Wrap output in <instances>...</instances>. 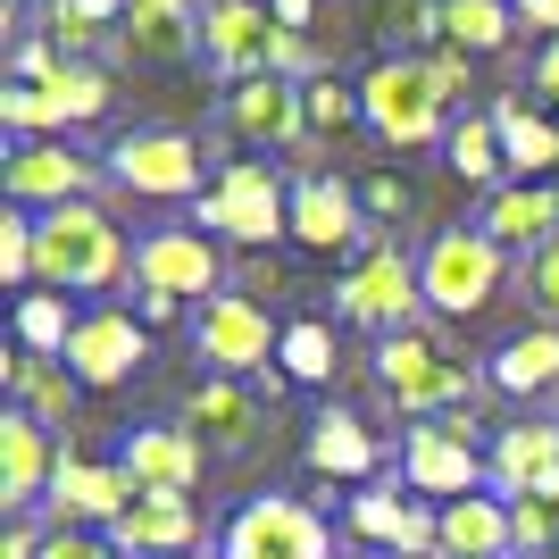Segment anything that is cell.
<instances>
[{"label": "cell", "instance_id": "33", "mask_svg": "<svg viewBox=\"0 0 559 559\" xmlns=\"http://www.w3.org/2000/svg\"><path fill=\"white\" fill-rule=\"evenodd\" d=\"M443 159H451V176H460V185H492V176L510 167V159H501V126H492V109H485V117L467 109L460 126H451V134H443Z\"/></svg>", "mask_w": 559, "mask_h": 559}, {"label": "cell", "instance_id": "35", "mask_svg": "<svg viewBox=\"0 0 559 559\" xmlns=\"http://www.w3.org/2000/svg\"><path fill=\"white\" fill-rule=\"evenodd\" d=\"M17 343L34 359H68V343H75L68 293H17Z\"/></svg>", "mask_w": 559, "mask_h": 559}, {"label": "cell", "instance_id": "14", "mask_svg": "<svg viewBox=\"0 0 559 559\" xmlns=\"http://www.w3.org/2000/svg\"><path fill=\"white\" fill-rule=\"evenodd\" d=\"M100 185V159L68 151V142H17L9 151V201L17 210H68Z\"/></svg>", "mask_w": 559, "mask_h": 559}, {"label": "cell", "instance_id": "38", "mask_svg": "<svg viewBox=\"0 0 559 559\" xmlns=\"http://www.w3.org/2000/svg\"><path fill=\"white\" fill-rule=\"evenodd\" d=\"M43 34L68 50V59H84V50L100 43V17L84 9V0H50V9H43Z\"/></svg>", "mask_w": 559, "mask_h": 559}, {"label": "cell", "instance_id": "29", "mask_svg": "<svg viewBox=\"0 0 559 559\" xmlns=\"http://www.w3.org/2000/svg\"><path fill=\"white\" fill-rule=\"evenodd\" d=\"M492 384H501V393H551V384H559V326L510 334L501 359H492Z\"/></svg>", "mask_w": 559, "mask_h": 559}, {"label": "cell", "instance_id": "25", "mask_svg": "<svg viewBox=\"0 0 559 559\" xmlns=\"http://www.w3.org/2000/svg\"><path fill=\"white\" fill-rule=\"evenodd\" d=\"M443 559H518L510 501H501V492H467V501H443Z\"/></svg>", "mask_w": 559, "mask_h": 559}, {"label": "cell", "instance_id": "22", "mask_svg": "<svg viewBox=\"0 0 559 559\" xmlns=\"http://www.w3.org/2000/svg\"><path fill=\"white\" fill-rule=\"evenodd\" d=\"M109 543H117V551H134V559H176V551L201 543V510H192L185 492H142L134 510L109 526Z\"/></svg>", "mask_w": 559, "mask_h": 559}, {"label": "cell", "instance_id": "20", "mask_svg": "<svg viewBox=\"0 0 559 559\" xmlns=\"http://www.w3.org/2000/svg\"><path fill=\"white\" fill-rule=\"evenodd\" d=\"M226 126L251 134V142H301L309 134V93L293 75H251V84L226 93Z\"/></svg>", "mask_w": 559, "mask_h": 559}, {"label": "cell", "instance_id": "32", "mask_svg": "<svg viewBox=\"0 0 559 559\" xmlns=\"http://www.w3.org/2000/svg\"><path fill=\"white\" fill-rule=\"evenodd\" d=\"M359 17L376 43H393V59H409L418 43L443 34V0H359Z\"/></svg>", "mask_w": 559, "mask_h": 559}, {"label": "cell", "instance_id": "43", "mask_svg": "<svg viewBox=\"0 0 559 559\" xmlns=\"http://www.w3.org/2000/svg\"><path fill=\"white\" fill-rule=\"evenodd\" d=\"M43 559H126L117 543H100V535H75V526H59V535L43 543Z\"/></svg>", "mask_w": 559, "mask_h": 559}, {"label": "cell", "instance_id": "37", "mask_svg": "<svg viewBox=\"0 0 559 559\" xmlns=\"http://www.w3.org/2000/svg\"><path fill=\"white\" fill-rule=\"evenodd\" d=\"M276 359H284L293 384H326V376H334V326H326V318H293Z\"/></svg>", "mask_w": 559, "mask_h": 559}, {"label": "cell", "instance_id": "17", "mask_svg": "<svg viewBox=\"0 0 559 559\" xmlns=\"http://www.w3.org/2000/svg\"><path fill=\"white\" fill-rule=\"evenodd\" d=\"M350 535L384 543L393 559H443V510H418L401 501V485H376L350 501Z\"/></svg>", "mask_w": 559, "mask_h": 559}, {"label": "cell", "instance_id": "31", "mask_svg": "<svg viewBox=\"0 0 559 559\" xmlns=\"http://www.w3.org/2000/svg\"><path fill=\"white\" fill-rule=\"evenodd\" d=\"M510 34H518V9H510V0H443V43L467 50V59L510 50Z\"/></svg>", "mask_w": 559, "mask_h": 559}, {"label": "cell", "instance_id": "18", "mask_svg": "<svg viewBox=\"0 0 559 559\" xmlns=\"http://www.w3.org/2000/svg\"><path fill=\"white\" fill-rule=\"evenodd\" d=\"M50 476H59V451H50L43 418H34V409H9V418H0V501H9V518L50 501Z\"/></svg>", "mask_w": 559, "mask_h": 559}, {"label": "cell", "instance_id": "44", "mask_svg": "<svg viewBox=\"0 0 559 559\" xmlns=\"http://www.w3.org/2000/svg\"><path fill=\"white\" fill-rule=\"evenodd\" d=\"M426 68H435V84H443V100H467V93H476V84H467V50H426Z\"/></svg>", "mask_w": 559, "mask_h": 559}, {"label": "cell", "instance_id": "9", "mask_svg": "<svg viewBox=\"0 0 559 559\" xmlns=\"http://www.w3.org/2000/svg\"><path fill=\"white\" fill-rule=\"evenodd\" d=\"M418 276H426V301L443 309V318H476V309H492V293H501V242H492L485 226L467 234H435V251L418 259Z\"/></svg>", "mask_w": 559, "mask_h": 559}, {"label": "cell", "instance_id": "36", "mask_svg": "<svg viewBox=\"0 0 559 559\" xmlns=\"http://www.w3.org/2000/svg\"><path fill=\"white\" fill-rule=\"evenodd\" d=\"M510 535H518V559H543V551H559V476L510 501Z\"/></svg>", "mask_w": 559, "mask_h": 559}, {"label": "cell", "instance_id": "12", "mask_svg": "<svg viewBox=\"0 0 559 559\" xmlns=\"http://www.w3.org/2000/svg\"><path fill=\"white\" fill-rule=\"evenodd\" d=\"M109 109V75L93 59H68L50 84H9L0 93V126L9 134H50V126H93Z\"/></svg>", "mask_w": 559, "mask_h": 559}, {"label": "cell", "instance_id": "2", "mask_svg": "<svg viewBox=\"0 0 559 559\" xmlns=\"http://www.w3.org/2000/svg\"><path fill=\"white\" fill-rule=\"evenodd\" d=\"M201 59H210L226 84H251V75H301L309 43L293 25H276L267 0H210V9H201Z\"/></svg>", "mask_w": 559, "mask_h": 559}, {"label": "cell", "instance_id": "13", "mask_svg": "<svg viewBox=\"0 0 559 559\" xmlns=\"http://www.w3.org/2000/svg\"><path fill=\"white\" fill-rule=\"evenodd\" d=\"M109 176L126 192H151V201H185V192H201V142L192 134H126L109 151Z\"/></svg>", "mask_w": 559, "mask_h": 559}, {"label": "cell", "instance_id": "21", "mask_svg": "<svg viewBox=\"0 0 559 559\" xmlns=\"http://www.w3.org/2000/svg\"><path fill=\"white\" fill-rule=\"evenodd\" d=\"M359 234H368V201H359L343 176H301V192H293V242L343 251V242H359Z\"/></svg>", "mask_w": 559, "mask_h": 559}, {"label": "cell", "instance_id": "28", "mask_svg": "<svg viewBox=\"0 0 559 559\" xmlns=\"http://www.w3.org/2000/svg\"><path fill=\"white\" fill-rule=\"evenodd\" d=\"M492 126H501V159L526 176V185H551V167H559V126L551 117H535V100H492Z\"/></svg>", "mask_w": 559, "mask_h": 559}, {"label": "cell", "instance_id": "26", "mask_svg": "<svg viewBox=\"0 0 559 559\" xmlns=\"http://www.w3.org/2000/svg\"><path fill=\"white\" fill-rule=\"evenodd\" d=\"M551 476H559V426L526 418V426H501V435H492V485H501V501L551 485Z\"/></svg>", "mask_w": 559, "mask_h": 559}, {"label": "cell", "instance_id": "11", "mask_svg": "<svg viewBox=\"0 0 559 559\" xmlns=\"http://www.w3.org/2000/svg\"><path fill=\"white\" fill-rule=\"evenodd\" d=\"M134 284L142 293H167V301H217L226 293V259H217V242L201 226H159L134 242Z\"/></svg>", "mask_w": 559, "mask_h": 559}, {"label": "cell", "instance_id": "41", "mask_svg": "<svg viewBox=\"0 0 559 559\" xmlns=\"http://www.w3.org/2000/svg\"><path fill=\"white\" fill-rule=\"evenodd\" d=\"M526 293H535V318H543V326H559V242H543V251L526 259Z\"/></svg>", "mask_w": 559, "mask_h": 559}, {"label": "cell", "instance_id": "48", "mask_svg": "<svg viewBox=\"0 0 559 559\" xmlns=\"http://www.w3.org/2000/svg\"><path fill=\"white\" fill-rule=\"evenodd\" d=\"M43 543H50V535H34V518H17V526H9V543H0V559H43Z\"/></svg>", "mask_w": 559, "mask_h": 559}, {"label": "cell", "instance_id": "10", "mask_svg": "<svg viewBox=\"0 0 559 559\" xmlns=\"http://www.w3.org/2000/svg\"><path fill=\"white\" fill-rule=\"evenodd\" d=\"M334 293H343L334 309H343L350 326H368L376 343H384V334H401V326H409V309L426 301V276L401 259V242H376V251H359V267H350Z\"/></svg>", "mask_w": 559, "mask_h": 559}, {"label": "cell", "instance_id": "50", "mask_svg": "<svg viewBox=\"0 0 559 559\" xmlns=\"http://www.w3.org/2000/svg\"><path fill=\"white\" fill-rule=\"evenodd\" d=\"M350 559H393V551H350Z\"/></svg>", "mask_w": 559, "mask_h": 559}, {"label": "cell", "instance_id": "30", "mask_svg": "<svg viewBox=\"0 0 559 559\" xmlns=\"http://www.w3.org/2000/svg\"><path fill=\"white\" fill-rule=\"evenodd\" d=\"M309 467L318 476H376V435L350 409H326V418L309 426Z\"/></svg>", "mask_w": 559, "mask_h": 559}, {"label": "cell", "instance_id": "49", "mask_svg": "<svg viewBox=\"0 0 559 559\" xmlns=\"http://www.w3.org/2000/svg\"><path fill=\"white\" fill-rule=\"evenodd\" d=\"M267 9H276V25H293V34H301V25L318 17V0H267Z\"/></svg>", "mask_w": 559, "mask_h": 559}, {"label": "cell", "instance_id": "24", "mask_svg": "<svg viewBox=\"0 0 559 559\" xmlns=\"http://www.w3.org/2000/svg\"><path fill=\"white\" fill-rule=\"evenodd\" d=\"M185 426L210 451H251L259 443V393H251V384H234V376H210V384L192 393Z\"/></svg>", "mask_w": 559, "mask_h": 559}, {"label": "cell", "instance_id": "3", "mask_svg": "<svg viewBox=\"0 0 559 559\" xmlns=\"http://www.w3.org/2000/svg\"><path fill=\"white\" fill-rule=\"evenodd\" d=\"M359 109H368V126L393 151H418V142L443 134V84H435V68L426 59H376L368 75H359Z\"/></svg>", "mask_w": 559, "mask_h": 559}, {"label": "cell", "instance_id": "45", "mask_svg": "<svg viewBox=\"0 0 559 559\" xmlns=\"http://www.w3.org/2000/svg\"><path fill=\"white\" fill-rule=\"evenodd\" d=\"M359 201H368V217H401V210H409V185H401V176H376Z\"/></svg>", "mask_w": 559, "mask_h": 559}, {"label": "cell", "instance_id": "7", "mask_svg": "<svg viewBox=\"0 0 559 559\" xmlns=\"http://www.w3.org/2000/svg\"><path fill=\"white\" fill-rule=\"evenodd\" d=\"M201 226H217L242 251H267L276 234H293V192L276 185V167L259 159H226L217 167V192L201 201Z\"/></svg>", "mask_w": 559, "mask_h": 559}, {"label": "cell", "instance_id": "46", "mask_svg": "<svg viewBox=\"0 0 559 559\" xmlns=\"http://www.w3.org/2000/svg\"><path fill=\"white\" fill-rule=\"evenodd\" d=\"M526 93L559 109V43H543V50H535V75H526Z\"/></svg>", "mask_w": 559, "mask_h": 559}, {"label": "cell", "instance_id": "47", "mask_svg": "<svg viewBox=\"0 0 559 559\" xmlns=\"http://www.w3.org/2000/svg\"><path fill=\"white\" fill-rule=\"evenodd\" d=\"M510 9H518V25H535V34L559 43V0H510Z\"/></svg>", "mask_w": 559, "mask_h": 559}, {"label": "cell", "instance_id": "8", "mask_svg": "<svg viewBox=\"0 0 559 559\" xmlns=\"http://www.w3.org/2000/svg\"><path fill=\"white\" fill-rule=\"evenodd\" d=\"M467 426H476V418L451 409V418L401 435V476H409V492H426V501H467V492H485L492 460L467 443Z\"/></svg>", "mask_w": 559, "mask_h": 559}, {"label": "cell", "instance_id": "53", "mask_svg": "<svg viewBox=\"0 0 559 559\" xmlns=\"http://www.w3.org/2000/svg\"><path fill=\"white\" fill-rule=\"evenodd\" d=\"M543 559H559V551H543Z\"/></svg>", "mask_w": 559, "mask_h": 559}, {"label": "cell", "instance_id": "1", "mask_svg": "<svg viewBox=\"0 0 559 559\" xmlns=\"http://www.w3.org/2000/svg\"><path fill=\"white\" fill-rule=\"evenodd\" d=\"M134 267L126 234H117L109 210L93 201H68V210H43L34 217V284L43 293H100Z\"/></svg>", "mask_w": 559, "mask_h": 559}, {"label": "cell", "instance_id": "4", "mask_svg": "<svg viewBox=\"0 0 559 559\" xmlns=\"http://www.w3.org/2000/svg\"><path fill=\"white\" fill-rule=\"evenodd\" d=\"M192 343H201V359H217V376H251V384H267V401L284 393V376L267 368L284 350V334L267 326V309L251 301V293H217V301L192 309Z\"/></svg>", "mask_w": 559, "mask_h": 559}, {"label": "cell", "instance_id": "39", "mask_svg": "<svg viewBox=\"0 0 559 559\" xmlns=\"http://www.w3.org/2000/svg\"><path fill=\"white\" fill-rule=\"evenodd\" d=\"M301 93H309V126H318V134H343L350 117H368V109H359V93H350V84H334V75H309Z\"/></svg>", "mask_w": 559, "mask_h": 559}, {"label": "cell", "instance_id": "19", "mask_svg": "<svg viewBox=\"0 0 559 559\" xmlns=\"http://www.w3.org/2000/svg\"><path fill=\"white\" fill-rule=\"evenodd\" d=\"M201 460H210V443H201L192 426H134L117 467H126L142 492H192L201 485Z\"/></svg>", "mask_w": 559, "mask_h": 559}, {"label": "cell", "instance_id": "40", "mask_svg": "<svg viewBox=\"0 0 559 559\" xmlns=\"http://www.w3.org/2000/svg\"><path fill=\"white\" fill-rule=\"evenodd\" d=\"M0 276H9V284H34V210H9V217H0Z\"/></svg>", "mask_w": 559, "mask_h": 559}, {"label": "cell", "instance_id": "15", "mask_svg": "<svg viewBox=\"0 0 559 559\" xmlns=\"http://www.w3.org/2000/svg\"><path fill=\"white\" fill-rule=\"evenodd\" d=\"M151 359V334L126 318V309H93V318H75V343L59 368L75 376V384H126V376Z\"/></svg>", "mask_w": 559, "mask_h": 559}, {"label": "cell", "instance_id": "6", "mask_svg": "<svg viewBox=\"0 0 559 559\" xmlns=\"http://www.w3.org/2000/svg\"><path fill=\"white\" fill-rule=\"evenodd\" d=\"M376 384L401 401V409H460V401H476V368H460L435 334L401 326L376 343Z\"/></svg>", "mask_w": 559, "mask_h": 559}, {"label": "cell", "instance_id": "23", "mask_svg": "<svg viewBox=\"0 0 559 559\" xmlns=\"http://www.w3.org/2000/svg\"><path fill=\"white\" fill-rule=\"evenodd\" d=\"M117 50L142 59V68H176L201 50V9H167V0H134L126 25H117Z\"/></svg>", "mask_w": 559, "mask_h": 559}, {"label": "cell", "instance_id": "5", "mask_svg": "<svg viewBox=\"0 0 559 559\" xmlns=\"http://www.w3.org/2000/svg\"><path fill=\"white\" fill-rule=\"evenodd\" d=\"M217 559H334V535H326V518L309 510V501L259 492V501H242V510L226 518Z\"/></svg>", "mask_w": 559, "mask_h": 559}, {"label": "cell", "instance_id": "51", "mask_svg": "<svg viewBox=\"0 0 559 559\" xmlns=\"http://www.w3.org/2000/svg\"><path fill=\"white\" fill-rule=\"evenodd\" d=\"M167 9H192V0H167Z\"/></svg>", "mask_w": 559, "mask_h": 559}, {"label": "cell", "instance_id": "27", "mask_svg": "<svg viewBox=\"0 0 559 559\" xmlns=\"http://www.w3.org/2000/svg\"><path fill=\"white\" fill-rule=\"evenodd\" d=\"M485 234L501 242V251H543V242H559V185H510V192H492Z\"/></svg>", "mask_w": 559, "mask_h": 559}, {"label": "cell", "instance_id": "34", "mask_svg": "<svg viewBox=\"0 0 559 559\" xmlns=\"http://www.w3.org/2000/svg\"><path fill=\"white\" fill-rule=\"evenodd\" d=\"M9 384H17V409H34L43 426H68L75 418V376L68 368H50V359H9Z\"/></svg>", "mask_w": 559, "mask_h": 559}, {"label": "cell", "instance_id": "16", "mask_svg": "<svg viewBox=\"0 0 559 559\" xmlns=\"http://www.w3.org/2000/svg\"><path fill=\"white\" fill-rule=\"evenodd\" d=\"M134 501H142V485L126 476V467H100V460H84V451H59V476H50V510H59V526H68V518H84V526H117Z\"/></svg>", "mask_w": 559, "mask_h": 559}, {"label": "cell", "instance_id": "42", "mask_svg": "<svg viewBox=\"0 0 559 559\" xmlns=\"http://www.w3.org/2000/svg\"><path fill=\"white\" fill-rule=\"evenodd\" d=\"M68 68V50L50 43V34H34V43H17V84H50V75Z\"/></svg>", "mask_w": 559, "mask_h": 559}, {"label": "cell", "instance_id": "52", "mask_svg": "<svg viewBox=\"0 0 559 559\" xmlns=\"http://www.w3.org/2000/svg\"><path fill=\"white\" fill-rule=\"evenodd\" d=\"M9 9H17V17H25V0H9Z\"/></svg>", "mask_w": 559, "mask_h": 559}]
</instances>
